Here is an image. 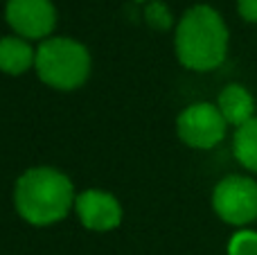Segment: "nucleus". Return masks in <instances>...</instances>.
Returning a JSON list of instances; mask_svg holds the SVG:
<instances>
[{"mask_svg": "<svg viewBox=\"0 0 257 255\" xmlns=\"http://www.w3.org/2000/svg\"><path fill=\"white\" fill-rule=\"evenodd\" d=\"M176 57L185 68L208 72L221 66L228 52V27L208 5L187 9L176 27Z\"/></svg>", "mask_w": 257, "mask_h": 255, "instance_id": "f257e3e1", "label": "nucleus"}, {"mask_svg": "<svg viewBox=\"0 0 257 255\" xmlns=\"http://www.w3.org/2000/svg\"><path fill=\"white\" fill-rule=\"evenodd\" d=\"M75 190L66 174L52 167H32L16 181L14 203L27 224L50 226L61 221L75 203Z\"/></svg>", "mask_w": 257, "mask_h": 255, "instance_id": "f03ea898", "label": "nucleus"}, {"mask_svg": "<svg viewBox=\"0 0 257 255\" xmlns=\"http://www.w3.org/2000/svg\"><path fill=\"white\" fill-rule=\"evenodd\" d=\"M36 75L57 90H75L90 75V54L79 41L57 36L45 39L36 50Z\"/></svg>", "mask_w": 257, "mask_h": 255, "instance_id": "7ed1b4c3", "label": "nucleus"}, {"mask_svg": "<svg viewBox=\"0 0 257 255\" xmlns=\"http://www.w3.org/2000/svg\"><path fill=\"white\" fill-rule=\"evenodd\" d=\"M214 212L226 224L246 226L257 219V181L248 176H226L212 194Z\"/></svg>", "mask_w": 257, "mask_h": 255, "instance_id": "20e7f679", "label": "nucleus"}, {"mask_svg": "<svg viewBox=\"0 0 257 255\" xmlns=\"http://www.w3.org/2000/svg\"><path fill=\"white\" fill-rule=\"evenodd\" d=\"M228 122L223 120L221 111L208 102H199L187 106L178 115L176 129L178 138L194 149H212L226 136Z\"/></svg>", "mask_w": 257, "mask_h": 255, "instance_id": "39448f33", "label": "nucleus"}, {"mask_svg": "<svg viewBox=\"0 0 257 255\" xmlns=\"http://www.w3.org/2000/svg\"><path fill=\"white\" fill-rule=\"evenodd\" d=\"M5 16L21 39H45L57 25L52 0H7Z\"/></svg>", "mask_w": 257, "mask_h": 255, "instance_id": "423d86ee", "label": "nucleus"}, {"mask_svg": "<svg viewBox=\"0 0 257 255\" xmlns=\"http://www.w3.org/2000/svg\"><path fill=\"white\" fill-rule=\"evenodd\" d=\"M79 221L88 230H113L122 221V208L111 192L104 190H86L75 199Z\"/></svg>", "mask_w": 257, "mask_h": 255, "instance_id": "0eeeda50", "label": "nucleus"}, {"mask_svg": "<svg viewBox=\"0 0 257 255\" xmlns=\"http://www.w3.org/2000/svg\"><path fill=\"white\" fill-rule=\"evenodd\" d=\"M217 108L221 111L223 120L232 126H241L246 122L253 120V111H255V102L253 95L239 84H228L226 88L219 93V102Z\"/></svg>", "mask_w": 257, "mask_h": 255, "instance_id": "6e6552de", "label": "nucleus"}, {"mask_svg": "<svg viewBox=\"0 0 257 255\" xmlns=\"http://www.w3.org/2000/svg\"><path fill=\"white\" fill-rule=\"evenodd\" d=\"M36 61V50L21 36H5L0 39V70L5 75H23Z\"/></svg>", "mask_w": 257, "mask_h": 255, "instance_id": "1a4fd4ad", "label": "nucleus"}, {"mask_svg": "<svg viewBox=\"0 0 257 255\" xmlns=\"http://www.w3.org/2000/svg\"><path fill=\"white\" fill-rule=\"evenodd\" d=\"M232 152L246 170L257 172V117L237 126L232 138Z\"/></svg>", "mask_w": 257, "mask_h": 255, "instance_id": "9d476101", "label": "nucleus"}, {"mask_svg": "<svg viewBox=\"0 0 257 255\" xmlns=\"http://www.w3.org/2000/svg\"><path fill=\"white\" fill-rule=\"evenodd\" d=\"M228 255H257V233L255 230H239L232 235L228 244Z\"/></svg>", "mask_w": 257, "mask_h": 255, "instance_id": "9b49d317", "label": "nucleus"}, {"mask_svg": "<svg viewBox=\"0 0 257 255\" xmlns=\"http://www.w3.org/2000/svg\"><path fill=\"white\" fill-rule=\"evenodd\" d=\"M145 18L154 30H169L172 27V14H169V9L160 0H154V3L147 5Z\"/></svg>", "mask_w": 257, "mask_h": 255, "instance_id": "f8f14e48", "label": "nucleus"}, {"mask_svg": "<svg viewBox=\"0 0 257 255\" xmlns=\"http://www.w3.org/2000/svg\"><path fill=\"white\" fill-rule=\"evenodd\" d=\"M237 9L244 21L257 23V0H237Z\"/></svg>", "mask_w": 257, "mask_h": 255, "instance_id": "ddd939ff", "label": "nucleus"}]
</instances>
